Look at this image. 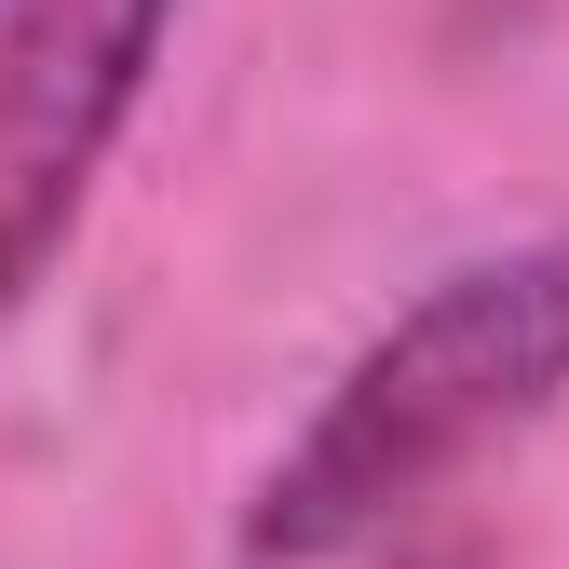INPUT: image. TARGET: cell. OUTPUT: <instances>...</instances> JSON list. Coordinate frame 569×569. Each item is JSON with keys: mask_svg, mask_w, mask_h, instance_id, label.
<instances>
[{"mask_svg": "<svg viewBox=\"0 0 569 569\" xmlns=\"http://www.w3.org/2000/svg\"><path fill=\"white\" fill-rule=\"evenodd\" d=\"M556 380H569V244L448 271L420 312H393V339L352 352V380L312 407V435L271 461L244 556H339V542L393 529L488 435H516Z\"/></svg>", "mask_w": 569, "mask_h": 569, "instance_id": "1", "label": "cell"}, {"mask_svg": "<svg viewBox=\"0 0 569 569\" xmlns=\"http://www.w3.org/2000/svg\"><path fill=\"white\" fill-rule=\"evenodd\" d=\"M177 0H0V326L54 271Z\"/></svg>", "mask_w": 569, "mask_h": 569, "instance_id": "2", "label": "cell"}, {"mask_svg": "<svg viewBox=\"0 0 569 569\" xmlns=\"http://www.w3.org/2000/svg\"><path fill=\"white\" fill-rule=\"evenodd\" d=\"M393 569H475V542H420V556H393Z\"/></svg>", "mask_w": 569, "mask_h": 569, "instance_id": "3", "label": "cell"}]
</instances>
